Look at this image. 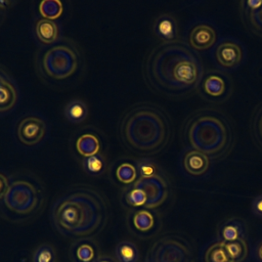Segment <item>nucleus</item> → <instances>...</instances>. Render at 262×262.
<instances>
[{
  "label": "nucleus",
  "mask_w": 262,
  "mask_h": 262,
  "mask_svg": "<svg viewBox=\"0 0 262 262\" xmlns=\"http://www.w3.org/2000/svg\"><path fill=\"white\" fill-rule=\"evenodd\" d=\"M142 72L151 89L168 95L192 90L202 81L204 73L199 56L179 39L155 46L144 59Z\"/></svg>",
  "instance_id": "f257e3e1"
},
{
  "label": "nucleus",
  "mask_w": 262,
  "mask_h": 262,
  "mask_svg": "<svg viewBox=\"0 0 262 262\" xmlns=\"http://www.w3.org/2000/svg\"><path fill=\"white\" fill-rule=\"evenodd\" d=\"M107 205L102 194L86 184H75L51 207V219L61 234L75 238L91 237L107 221Z\"/></svg>",
  "instance_id": "f03ea898"
},
{
  "label": "nucleus",
  "mask_w": 262,
  "mask_h": 262,
  "mask_svg": "<svg viewBox=\"0 0 262 262\" xmlns=\"http://www.w3.org/2000/svg\"><path fill=\"white\" fill-rule=\"evenodd\" d=\"M124 145L135 154L150 156L161 151L171 138V123L159 106L140 102L129 108L120 121Z\"/></svg>",
  "instance_id": "7ed1b4c3"
},
{
  "label": "nucleus",
  "mask_w": 262,
  "mask_h": 262,
  "mask_svg": "<svg viewBox=\"0 0 262 262\" xmlns=\"http://www.w3.org/2000/svg\"><path fill=\"white\" fill-rule=\"evenodd\" d=\"M183 134L188 144L209 159L226 156L233 143V132L227 119L212 110L192 114L184 124Z\"/></svg>",
  "instance_id": "20e7f679"
},
{
  "label": "nucleus",
  "mask_w": 262,
  "mask_h": 262,
  "mask_svg": "<svg viewBox=\"0 0 262 262\" xmlns=\"http://www.w3.org/2000/svg\"><path fill=\"white\" fill-rule=\"evenodd\" d=\"M83 66L78 45L69 38H59L41 48L36 56L39 76L47 82H61L74 76Z\"/></svg>",
  "instance_id": "39448f33"
},
{
  "label": "nucleus",
  "mask_w": 262,
  "mask_h": 262,
  "mask_svg": "<svg viewBox=\"0 0 262 262\" xmlns=\"http://www.w3.org/2000/svg\"><path fill=\"white\" fill-rule=\"evenodd\" d=\"M44 201V187L40 180L31 173H17L9 178V188L1 205L12 219L24 220L39 213Z\"/></svg>",
  "instance_id": "423d86ee"
},
{
  "label": "nucleus",
  "mask_w": 262,
  "mask_h": 262,
  "mask_svg": "<svg viewBox=\"0 0 262 262\" xmlns=\"http://www.w3.org/2000/svg\"><path fill=\"white\" fill-rule=\"evenodd\" d=\"M146 262H192L189 249L177 237L163 236L154 243Z\"/></svg>",
  "instance_id": "0eeeda50"
},
{
  "label": "nucleus",
  "mask_w": 262,
  "mask_h": 262,
  "mask_svg": "<svg viewBox=\"0 0 262 262\" xmlns=\"http://www.w3.org/2000/svg\"><path fill=\"white\" fill-rule=\"evenodd\" d=\"M135 187L140 188L145 196L146 203L145 209H155L160 207L169 195V184L167 179L161 173H157L152 176L140 177L132 183Z\"/></svg>",
  "instance_id": "6e6552de"
},
{
  "label": "nucleus",
  "mask_w": 262,
  "mask_h": 262,
  "mask_svg": "<svg viewBox=\"0 0 262 262\" xmlns=\"http://www.w3.org/2000/svg\"><path fill=\"white\" fill-rule=\"evenodd\" d=\"M158 216L151 209L139 208L129 210L126 216V225L130 233L139 237L145 238L157 230Z\"/></svg>",
  "instance_id": "1a4fd4ad"
},
{
  "label": "nucleus",
  "mask_w": 262,
  "mask_h": 262,
  "mask_svg": "<svg viewBox=\"0 0 262 262\" xmlns=\"http://www.w3.org/2000/svg\"><path fill=\"white\" fill-rule=\"evenodd\" d=\"M47 126L43 119L38 116L29 115L18 121L16 135L18 140L28 146L38 144L46 135Z\"/></svg>",
  "instance_id": "9d476101"
},
{
  "label": "nucleus",
  "mask_w": 262,
  "mask_h": 262,
  "mask_svg": "<svg viewBox=\"0 0 262 262\" xmlns=\"http://www.w3.org/2000/svg\"><path fill=\"white\" fill-rule=\"evenodd\" d=\"M17 101V86L7 69L0 64V116L11 112Z\"/></svg>",
  "instance_id": "9b49d317"
},
{
  "label": "nucleus",
  "mask_w": 262,
  "mask_h": 262,
  "mask_svg": "<svg viewBox=\"0 0 262 262\" xmlns=\"http://www.w3.org/2000/svg\"><path fill=\"white\" fill-rule=\"evenodd\" d=\"M69 253L72 262H96L101 256L98 244L92 237L78 238L71 245Z\"/></svg>",
  "instance_id": "f8f14e48"
},
{
  "label": "nucleus",
  "mask_w": 262,
  "mask_h": 262,
  "mask_svg": "<svg viewBox=\"0 0 262 262\" xmlns=\"http://www.w3.org/2000/svg\"><path fill=\"white\" fill-rule=\"evenodd\" d=\"M215 56L219 64L223 68L231 69L239 64L243 58V50L241 46L230 40L222 41L216 48Z\"/></svg>",
  "instance_id": "ddd939ff"
},
{
  "label": "nucleus",
  "mask_w": 262,
  "mask_h": 262,
  "mask_svg": "<svg viewBox=\"0 0 262 262\" xmlns=\"http://www.w3.org/2000/svg\"><path fill=\"white\" fill-rule=\"evenodd\" d=\"M216 42V32L213 27L201 24L195 26L189 34L190 47L195 50H206Z\"/></svg>",
  "instance_id": "4468645a"
},
{
  "label": "nucleus",
  "mask_w": 262,
  "mask_h": 262,
  "mask_svg": "<svg viewBox=\"0 0 262 262\" xmlns=\"http://www.w3.org/2000/svg\"><path fill=\"white\" fill-rule=\"evenodd\" d=\"M177 31V23L170 14H161L154 23V32L158 38L163 40V42L176 40Z\"/></svg>",
  "instance_id": "2eb2a0df"
},
{
  "label": "nucleus",
  "mask_w": 262,
  "mask_h": 262,
  "mask_svg": "<svg viewBox=\"0 0 262 262\" xmlns=\"http://www.w3.org/2000/svg\"><path fill=\"white\" fill-rule=\"evenodd\" d=\"M210 165V159L205 154L198 150H190L183 158V167L191 175L198 176L204 174Z\"/></svg>",
  "instance_id": "dca6fc26"
},
{
  "label": "nucleus",
  "mask_w": 262,
  "mask_h": 262,
  "mask_svg": "<svg viewBox=\"0 0 262 262\" xmlns=\"http://www.w3.org/2000/svg\"><path fill=\"white\" fill-rule=\"evenodd\" d=\"M202 90L207 98H221L227 92V84L221 75L211 73L203 80Z\"/></svg>",
  "instance_id": "f3484780"
},
{
  "label": "nucleus",
  "mask_w": 262,
  "mask_h": 262,
  "mask_svg": "<svg viewBox=\"0 0 262 262\" xmlns=\"http://www.w3.org/2000/svg\"><path fill=\"white\" fill-rule=\"evenodd\" d=\"M35 33L38 40L46 46L53 44L60 38L57 24L54 20L46 18H40L37 20Z\"/></svg>",
  "instance_id": "a211bd4d"
},
{
  "label": "nucleus",
  "mask_w": 262,
  "mask_h": 262,
  "mask_svg": "<svg viewBox=\"0 0 262 262\" xmlns=\"http://www.w3.org/2000/svg\"><path fill=\"white\" fill-rule=\"evenodd\" d=\"M100 140L92 132H84L76 140V149L83 158L91 157L100 152Z\"/></svg>",
  "instance_id": "6ab92c4d"
},
{
  "label": "nucleus",
  "mask_w": 262,
  "mask_h": 262,
  "mask_svg": "<svg viewBox=\"0 0 262 262\" xmlns=\"http://www.w3.org/2000/svg\"><path fill=\"white\" fill-rule=\"evenodd\" d=\"M121 203L123 207L128 209V211L144 208L146 203V196L140 188L135 187L133 184H129L126 185V187L122 191Z\"/></svg>",
  "instance_id": "aec40b11"
},
{
  "label": "nucleus",
  "mask_w": 262,
  "mask_h": 262,
  "mask_svg": "<svg viewBox=\"0 0 262 262\" xmlns=\"http://www.w3.org/2000/svg\"><path fill=\"white\" fill-rule=\"evenodd\" d=\"M66 119L73 124H80L84 122L88 116L87 104L78 98L70 100L63 108Z\"/></svg>",
  "instance_id": "412c9836"
},
{
  "label": "nucleus",
  "mask_w": 262,
  "mask_h": 262,
  "mask_svg": "<svg viewBox=\"0 0 262 262\" xmlns=\"http://www.w3.org/2000/svg\"><path fill=\"white\" fill-rule=\"evenodd\" d=\"M117 262H138L139 251L136 245L130 241H122L115 248Z\"/></svg>",
  "instance_id": "4be33fe9"
},
{
  "label": "nucleus",
  "mask_w": 262,
  "mask_h": 262,
  "mask_svg": "<svg viewBox=\"0 0 262 262\" xmlns=\"http://www.w3.org/2000/svg\"><path fill=\"white\" fill-rule=\"evenodd\" d=\"M82 167L84 171L91 176H100L106 169V159L102 154L83 158Z\"/></svg>",
  "instance_id": "5701e85b"
},
{
  "label": "nucleus",
  "mask_w": 262,
  "mask_h": 262,
  "mask_svg": "<svg viewBox=\"0 0 262 262\" xmlns=\"http://www.w3.org/2000/svg\"><path fill=\"white\" fill-rule=\"evenodd\" d=\"M116 179L125 185L132 184L138 178V172L136 166L129 162L121 163L115 170Z\"/></svg>",
  "instance_id": "b1692460"
},
{
  "label": "nucleus",
  "mask_w": 262,
  "mask_h": 262,
  "mask_svg": "<svg viewBox=\"0 0 262 262\" xmlns=\"http://www.w3.org/2000/svg\"><path fill=\"white\" fill-rule=\"evenodd\" d=\"M42 18L55 20L63 11V5L59 0H43L38 6Z\"/></svg>",
  "instance_id": "393cba45"
},
{
  "label": "nucleus",
  "mask_w": 262,
  "mask_h": 262,
  "mask_svg": "<svg viewBox=\"0 0 262 262\" xmlns=\"http://www.w3.org/2000/svg\"><path fill=\"white\" fill-rule=\"evenodd\" d=\"M206 262H232L226 248L225 242H219L212 245L205 256Z\"/></svg>",
  "instance_id": "a878e982"
},
{
  "label": "nucleus",
  "mask_w": 262,
  "mask_h": 262,
  "mask_svg": "<svg viewBox=\"0 0 262 262\" xmlns=\"http://www.w3.org/2000/svg\"><path fill=\"white\" fill-rule=\"evenodd\" d=\"M225 248L232 262H242L247 257L248 247L246 242L241 237L232 242H225Z\"/></svg>",
  "instance_id": "bb28decb"
},
{
  "label": "nucleus",
  "mask_w": 262,
  "mask_h": 262,
  "mask_svg": "<svg viewBox=\"0 0 262 262\" xmlns=\"http://www.w3.org/2000/svg\"><path fill=\"white\" fill-rule=\"evenodd\" d=\"M56 252L50 244H42L33 253L32 262H55Z\"/></svg>",
  "instance_id": "cd10ccee"
},
{
  "label": "nucleus",
  "mask_w": 262,
  "mask_h": 262,
  "mask_svg": "<svg viewBox=\"0 0 262 262\" xmlns=\"http://www.w3.org/2000/svg\"><path fill=\"white\" fill-rule=\"evenodd\" d=\"M251 132L257 144L262 147V103L256 108L252 116Z\"/></svg>",
  "instance_id": "c85d7f7f"
},
{
  "label": "nucleus",
  "mask_w": 262,
  "mask_h": 262,
  "mask_svg": "<svg viewBox=\"0 0 262 262\" xmlns=\"http://www.w3.org/2000/svg\"><path fill=\"white\" fill-rule=\"evenodd\" d=\"M247 15L253 31L262 36V4L255 9L248 8Z\"/></svg>",
  "instance_id": "c756f323"
},
{
  "label": "nucleus",
  "mask_w": 262,
  "mask_h": 262,
  "mask_svg": "<svg viewBox=\"0 0 262 262\" xmlns=\"http://www.w3.org/2000/svg\"><path fill=\"white\" fill-rule=\"evenodd\" d=\"M136 169L140 177L152 176L159 173V169L157 165L148 159H140L136 162Z\"/></svg>",
  "instance_id": "7c9ffc66"
},
{
  "label": "nucleus",
  "mask_w": 262,
  "mask_h": 262,
  "mask_svg": "<svg viewBox=\"0 0 262 262\" xmlns=\"http://www.w3.org/2000/svg\"><path fill=\"white\" fill-rule=\"evenodd\" d=\"M222 236L224 237L225 242H232L238 238V229L235 225L229 224L226 225L222 230Z\"/></svg>",
  "instance_id": "2f4dec72"
},
{
  "label": "nucleus",
  "mask_w": 262,
  "mask_h": 262,
  "mask_svg": "<svg viewBox=\"0 0 262 262\" xmlns=\"http://www.w3.org/2000/svg\"><path fill=\"white\" fill-rule=\"evenodd\" d=\"M9 188V178L2 172H0V201L3 200Z\"/></svg>",
  "instance_id": "473e14b6"
},
{
  "label": "nucleus",
  "mask_w": 262,
  "mask_h": 262,
  "mask_svg": "<svg viewBox=\"0 0 262 262\" xmlns=\"http://www.w3.org/2000/svg\"><path fill=\"white\" fill-rule=\"evenodd\" d=\"M11 5L10 1L4 0V1H0V23L3 20L5 13L7 11V9L9 8V6Z\"/></svg>",
  "instance_id": "72a5a7b5"
},
{
  "label": "nucleus",
  "mask_w": 262,
  "mask_h": 262,
  "mask_svg": "<svg viewBox=\"0 0 262 262\" xmlns=\"http://www.w3.org/2000/svg\"><path fill=\"white\" fill-rule=\"evenodd\" d=\"M254 211L262 217V195L258 196L254 202Z\"/></svg>",
  "instance_id": "f704fd0d"
},
{
  "label": "nucleus",
  "mask_w": 262,
  "mask_h": 262,
  "mask_svg": "<svg viewBox=\"0 0 262 262\" xmlns=\"http://www.w3.org/2000/svg\"><path fill=\"white\" fill-rule=\"evenodd\" d=\"M261 4H262V0H249L246 2V5L250 9H255V8L259 7Z\"/></svg>",
  "instance_id": "c9c22d12"
},
{
  "label": "nucleus",
  "mask_w": 262,
  "mask_h": 262,
  "mask_svg": "<svg viewBox=\"0 0 262 262\" xmlns=\"http://www.w3.org/2000/svg\"><path fill=\"white\" fill-rule=\"evenodd\" d=\"M96 262H117L116 259L114 257H111V256H106V255H102L100 256Z\"/></svg>",
  "instance_id": "e433bc0d"
},
{
  "label": "nucleus",
  "mask_w": 262,
  "mask_h": 262,
  "mask_svg": "<svg viewBox=\"0 0 262 262\" xmlns=\"http://www.w3.org/2000/svg\"><path fill=\"white\" fill-rule=\"evenodd\" d=\"M258 254H259V257H260V259L262 260V245H261V247L259 248V252H258Z\"/></svg>",
  "instance_id": "4c0bfd02"
}]
</instances>
